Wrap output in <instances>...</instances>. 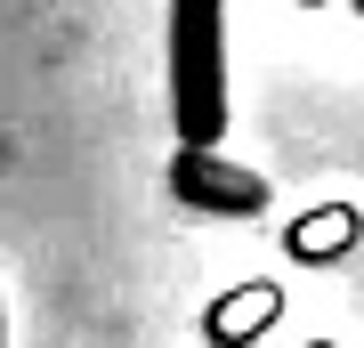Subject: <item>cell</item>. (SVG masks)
<instances>
[{
  "label": "cell",
  "instance_id": "2",
  "mask_svg": "<svg viewBox=\"0 0 364 348\" xmlns=\"http://www.w3.org/2000/svg\"><path fill=\"white\" fill-rule=\"evenodd\" d=\"M170 194H178L186 211H219V219H251V211L267 203V179H251V170H235L219 146H178V162H170Z\"/></svg>",
  "mask_w": 364,
  "mask_h": 348
},
{
  "label": "cell",
  "instance_id": "3",
  "mask_svg": "<svg viewBox=\"0 0 364 348\" xmlns=\"http://www.w3.org/2000/svg\"><path fill=\"white\" fill-rule=\"evenodd\" d=\"M0 348H9V308H0Z\"/></svg>",
  "mask_w": 364,
  "mask_h": 348
},
{
  "label": "cell",
  "instance_id": "4",
  "mask_svg": "<svg viewBox=\"0 0 364 348\" xmlns=\"http://www.w3.org/2000/svg\"><path fill=\"white\" fill-rule=\"evenodd\" d=\"M308 9H324V0H308Z\"/></svg>",
  "mask_w": 364,
  "mask_h": 348
},
{
  "label": "cell",
  "instance_id": "1",
  "mask_svg": "<svg viewBox=\"0 0 364 348\" xmlns=\"http://www.w3.org/2000/svg\"><path fill=\"white\" fill-rule=\"evenodd\" d=\"M170 122L178 146L227 138V0H170Z\"/></svg>",
  "mask_w": 364,
  "mask_h": 348
}]
</instances>
